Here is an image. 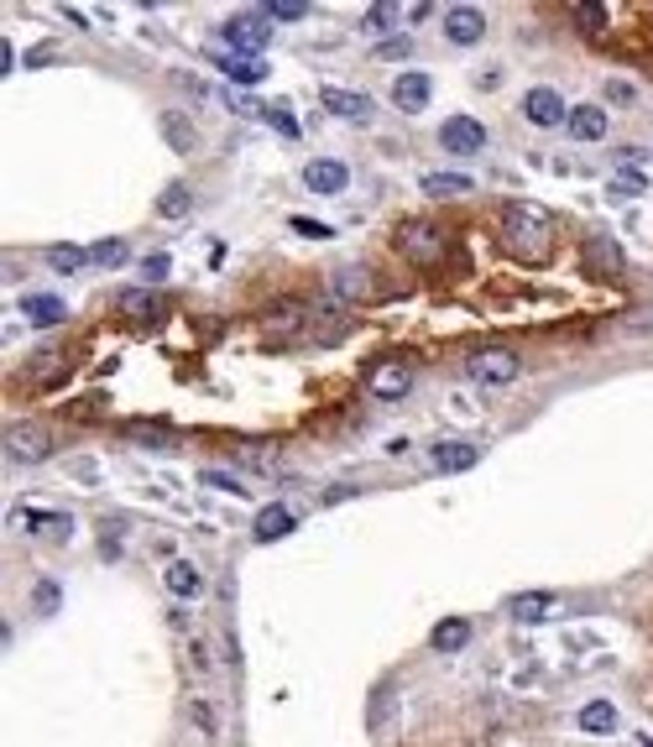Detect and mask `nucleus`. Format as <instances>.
<instances>
[{
	"label": "nucleus",
	"instance_id": "nucleus-37",
	"mask_svg": "<svg viewBox=\"0 0 653 747\" xmlns=\"http://www.w3.org/2000/svg\"><path fill=\"white\" fill-rule=\"evenodd\" d=\"M204 486H215V492H230V497H246V481L230 476V471H204Z\"/></svg>",
	"mask_w": 653,
	"mask_h": 747
},
{
	"label": "nucleus",
	"instance_id": "nucleus-34",
	"mask_svg": "<svg viewBox=\"0 0 653 747\" xmlns=\"http://www.w3.org/2000/svg\"><path fill=\"white\" fill-rule=\"evenodd\" d=\"M575 21H580V32H586V37H596L606 21H612V11H606V6H575Z\"/></svg>",
	"mask_w": 653,
	"mask_h": 747
},
{
	"label": "nucleus",
	"instance_id": "nucleus-29",
	"mask_svg": "<svg viewBox=\"0 0 653 747\" xmlns=\"http://www.w3.org/2000/svg\"><path fill=\"white\" fill-rule=\"evenodd\" d=\"M162 136H168V147H173V152H189V147H194V126H189V115L168 110V115H162Z\"/></svg>",
	"mask_w": 653,
	"mask_h": 747
},
{
	"label": "nucleus",
	"instance_id": "nucleus-5",
	"mask_svg": "<svg viewBox=\"0 0 653 747\" xmlns=\"http://www.w3.org/2000/svg\"><path fill=\"white\" fill-rule=\"evenodd\" d=\"M298 330H309V303H298V298H283V303H272V309L262 314V335L272 345L293 340Z\"/></svg>",
	"mask_w": 653,
	"mask_h": 747
},
{
	"label": "nucleus",
	"instance_id": "nucleus-26",
	"mask_svg": "<svg viewBox=\"0 0 653 747\" xmlns=\"http://www.w3.org/2000/svg\"><path fill=\"white\" fill-rule=\"evenodd\" d=\"M465 643H471V622L450 617V622H439V627H434V648H439V653H460Z\"/></svg>",
	"mask_w": 653,
	"mask_h": 747
},
{
	"label": "nucleus",
	"instance_id": "nucleus-6",
	"mask_svg": "<svg viewBox=\"0 0 653 747\" xmlns=\"http://www.w3.org/2000/svg\"><path fill=\"white\" fill-rule=\"evenodd\" d=\"M220 37H225V42H220L225 53H246V58H256V53L267 48V16H230Z\"/></svg>",
	"mask_w": 653,
	"mask_h": 747
},
{
	"label": "nucleus",
	"instance_id": "nucleus-30",
	"mask_svg": "<svg viewBox=\"0 0 653 747\" xmlns=\"http://www.w3.org/2000/svg\"><path fill=\"white\" fill-rule=\"evenodd\" d=\"M89 262V251H79V246H48V267L53 272H79Z\"/></svg>",
	"mask_w": 653,
	"mask_h": 747
},
{
	"label": "nucleus",
	"instance_id": "nucleus-32",
	"mask_svg": "<svg viewBox=\"0 0 653 747\" xmlns=\"http://www.w3.org/2000/svg\"><path fill=\"white\" fill-rule=\"evenodd\" d=\"M262 121H267L277 136H288V142H293V136L303 131V126L293 121V110H288V105H267V110H262Z\"/></svg>",
	"mask_w": 653,
	"mask_h": 747
},
{
	"label": "nucleus",
	"instance_id": "nucleus-28",
	"mask_svg": "<svg viewBox=\"0 0 653 747\" xmlns=\"http://www.w3.org/2000/svg\"><path fill=\"white\" fill-rule=\"evenodd\" d=\"M21 523L37 528V533H48V539H68V533H74V518H68V512H27Z\"/></svg>",
	"mask_w": 653,
	"mask_h": 747
},
{
	"label": "nucleus",
	"instance_id": "nucleus-3",
	"mask_svg": "<svg viewBox=\"0 0 653 747\" xmlns=\"http://www.w3.org/2000/svg\"><path fill=\"white\" fill-rule=\"evenodd\" d=\"M465 371H471V382H481V387H507V382L523 377V361L512 356V350H502V345H486V350L471 356Z\"/></svg>",
	"mask_w": 653,
	"mask_h": 747
},
{
	"label": "nucleus",
	"instance_id": "nucleus-21",
	"mask_svg": "<svg viewBox=\"0 0 653 747\" xmlns=\"http://www.w3.org/2000/svg\"><path fill=\"white\" fill-rule=\"evenodd\" d=\"M215 63L225 68V79H236L241 89H251V84H262V63H251V58H236V53H225V48H215Z\"/></svg>",
	"mask_w": 653,
	"mask_h": 747
},
{
	"label": "nucleus",
	"instance_id": "nucleus-9",
	"mask_svg": "<svg viewBox=\"0 0 653 747\" xmlns=\"http://www.w3.org/2000/svg\"><path fill=\"white\" fill-rule=\"evenodd\" d=\"M523 115L533 126H565L570 121V110H565V100H559V89H549V84H539V89H528L523 95Z\"/></svg>",
	"mask_w": 653,
	"mask_h": 747
},
{
	"label": "nucleus",
	"instance_id": "nucleus-17",
	"mask_svg": "<svg viewBox=\"0 0 653 747\" xmlns=\"http://www.w3.org/2000/svg\"><path fill=\"white\" fill-rule=\"evenodd\" d=\"M303 183H309L314 194H340L345 183H351V168H345V162L319 157V162H309V168H303Z\"/></svg>",
	"mask_w": 653,
	"mask_h": 747
},
{
	"label": "nucleus",
	"instance_id": "nucleus-18",
	"mask_svg": "<svg viewBox=\"0 0 653 747\" xmlns=\"http://www.w3.org/2000/svg\"><path fill=\"white\" fill-rule=\"evenodd\" d=\"M565 131L575 136V142H601V136H606V115H601V105H575L570 121H565Z\"/></svg>",
	"mask_w": 653,
	"mask_h": 747
},
{
	"label": "nucleus",
	"instance_id": "nucleus-44",
	"mask_svg": "<svg viewBox=\"0 0 653 747\" xmlns=\"http://www.w3.org/2000/svg\"><path fill=\"white\" fill-rule=\"evenodd\" d=\"M194 727H199V732H215V716H209L204 700H194Z\"/></svg>",
	"mask_w": 653,
	"mask_h": 747
},
{
	"label": "nucleus",
	"instance_id": "nucleus-31",
	"mask_svg": "<svg viewBox=\"0 0 653 747\" xmlns=\"http://www.w3.org/2000/svg\"><path fill=\"white\" fill-rule=\"evenodd\" d=\"M89 262H95V267H126L131 251H126V241H100L95 251H89Z\"/></svg>",
	"mask_w": 653,
	"mask_h": 747
},
{
	"label": "nucleus",
	"instance_id": "nucleus-40",
	"mask_svg": "<svg viewBox=\"0 0 653 747\" xmlns=\"http://www.w3.org/2000/svg\"><path fill=\"white\" fill-rule=\"evenodd\" d=\"M173 272V262H168V256H147V262H142V283H162V277H168Z\"/></svg>",
	"mask_w": 653,
	"mask_h": 747
},
{
	"label": "nucleus",
	"instance_id": "nucleus-15",
	"mask_svg": "<svg viewBox=\"0 0 653 747\" xmlns=\"http://www.w3.org/2000/svg\"><path fill=\"white\" fill-rule=\"evenodd\" d=\"M319 105L330 110V115H340V121H366V115H371L366 95H356V89H335V84L319 89Z\"/></svg>",
	"mask_w": 653,
	"mask_h": 747
},
{
	"label": "nucleus",
	"instance_id": "nucleus-10",
	"mask_svg": "<svg viewBox=\"0 0 653 747\" xmlns=\"http://www.w3.org/2000/svg\"><path fill=\"white\" fill-rule=\"evenodd\" d=\"M481 32H486L481 6H450V11H445V37L455 42V48H476Z\"/></svg>",
	"mask_w": 653,
	"mask_h": 747
},
{
	"label": "nucleus",
	"instance_id": "nucleus-22",
	"mask_svg": "<svg viewBox=\"0 0 653 747\" xmlns=\"http://www.w3.org/2000/svg\"><path fill=\"white\" fill-rule=\"evenodd\" d=\"M283 533H293V512L283 502H272L256 512V539H283Z\"/></svg>",
	"mask_w": 653,
	"mask_h": 747
},
{
	"label": "nucleus",
	"instance_id": "nucleus-20",
	"mask_svg": "<svg viewBox=\"0 0 653 747\" xmlns=\"http://www.w3.org/2000/svg\"><path fill=\"white\" fill-rule=\"evenodd\" d=\"M21 314L48 330V324H58V319H63V298H53V293H27V298H21Z\"/></svg>",
	"mask_w": 653,
	"mask_h": 747
},
{
	"label": "nucleus",
	"instance_id": "nucleus-2",
	"mask_svg": "<svg viewBox=\"0 0 653 747\" xmlns=\"http://www.w3.org/2000/svg\"><path fill=\"white\" fill-rule=\"evenodd\" d=\"M398 251L408 256L413 267H439V262H445V251H450V241H445V230H439L434 220H408V225H398Z\"/></svg>",
	"mask_w": 653,
	"mask_h": 747
},
{
	"label": "nucleus",
	"instance_id": "nucleus-27",
	"mask_svg": "<svg viewBox=\"0 0 653 747\" xmlns=\"http://www.w3.org/2000/svg\"><path fill=\"white\" fill-rule=\"evenodd\" d=\"M194 209V194L183 189V183H168V189H162V199H157V215L162 220H183Z\"/></svg>",
	"mask_w": 653,
	"mask_h": 747
},
{
	"label": "nucleus",
	"instance_id": "nucleus-7",
	"mask_svg": "<svg viewBox=\"0 0 653 747\" xmlns=\"http://www.w3.org/2000/svg\"><path fill=\"white\" fill-rule=\"evenodd\" d=\"M439 142H445V152H455V157H476L486 147V126L471 121V115H450V121L439 126Z\"/></svg>",
	"mask_w": 653,
	"mask_h": 747
},
{
	"label": "nucleus",
	"instance_id": "nucleus-16",
	"mask_svg": "<svg viewBox=\"0 0 653 747\" xmlns=\"http://www.w3.org/2000/svg\"><path fill=\"white\" fill-rule=\"evenodd\" d=\"M429 95H434V79L418 74V68H408V74L392 79V100H398V110H424Z\"/></svg>",
	"mask_w": 653,
	"mask_h": 747
},
{
	"label": "nucleus",
	"instance_id": "nucleus-42",
	"mask_svg": "<svg viewBox=\"0 0 653 747\" xmlns=\"http://www.w3.org/2000/svg\"><path fill=\"white\" fill-rule=\"evenodd\" d=\"M408 53H413L408 37H398V42H377V58H408Z\"/></svg>",
	"mask_w": 653,
	"mask_h": 747
},
{
	"label": "nucleus",
	"instance_id": "nucleus-1",
	"mask_svg": "<svg viewBox=\"0 0 653 747\" xmlns=\"http://www.w3.org/2000/svg\"><path fill=\"white\" fill-rule=\"evenodd\" d=\"M502 246L518 256V262H549V251H554V215L539 204H507L502 209Z\"/></svg>",
	"mask_w": 653,
	"mask_h": 747
},
{
	"label": "nucleus",
	"instance_id": "nucleus-33",
	"mask_svg": "<svg viewBox=\"0 0 653 747\" xmlns=\"http://www.w3.org/2000/svg\"><path fill=\"white\" fill-rule=\"evenodd\" d=\"M126 434L136 439V445H152V450H168L173 445V434L157 429V424H126Z\"/></svg>",
	"mask_w": 653,
	"mask_h": 747
},
{
	"label": "nucleus",
	"instance_id": "nucleus-24",
	"mask_svg": "<svg viewBox=\"0 0 653 747\" xmlns=\"http://www.w3.org/2000/svg\"><path fill=\"white\" fill-rule=\"evenodd\" d=\"M580 732H617V706L612 700H591V706H580Z\"/></svg>",
	"mask_w": 653,
	"mask_h": 747
},
{
	"label": "nucleus",
	"instance_id": "nucleus-41",
	"mask_svg": "<svg viewBox=\"0 0 653 747\" xmlns=\"http://www.w3.org/2000/svg\"><path fill=\"white\" fill-rule=\"evenodd\" d=\"M267 16H272V21H303V16H309V6H293V0H277V6H267Z\"/></svg>",
	"mask_w": 653,
	"mask_h": 747
},
{
	"label": "nucleus",
	"instance_id": "nucleus-45",
	"mask_svg": "<svg viewBox=\"0 0 653 747\" xmlns=\"http://www.w3.org/2000/svg\"><path fill=\"white\" fill-rule=\"evenodd\" d=\"M450 408H455V418H476V408H471V398H465V392H450Z\"/></svg>",
	"mask_w": 653,
	"mask_h": 747
},
{
	"label": "nucleus",
	"instance_id": "nucleus-46",
	"mask_svg": "<svg viewBox=\"0 0 653 747\" xmlns=\"http://www.w3.org/2000/svg\"><path fill=\"white\" fill-rule=\"evenodd\" d=\"M225 105H230V110H241V115H246V110H251V100H246V95H241V89H225Z\"/></svg>",
	"mask_w": 653,
	"mask_h": 747
},
{
	"label": "nucleus",
	"instance_id": "nucleus-19",
	"mask_svg": "<svg viewBox=\"0 0 653 747\" xmlns=\"http://www.w3.org/2000/svg\"><path fill=\"white\" fill-rule=\"evenodd\" d=\"M586 262H591V272L617 277V272H622V251H617L612 236H591V241H586Z\"/></svg>",
	"mask_w": 653,
	"mask_h": 747
},
{
	"label": "nucleus",
	"instance_id": "nucleus-14",
	"mask_svg": "<svg viewBox=\"0 0 653 747\" xmlns=\"http://www.w3.org/2000/svg\"><path fill=\"white\" fill-rule=\"evenodd\" d=\"M121 314H126L131 324H162L168 303L157 298V288H126V293H121Z\"/></svg>",
	"mask_w": 653,
	"mask_h": 747
},
{
	"label": "nucleus",
	"instance_id": "nucleus-39",
	"mask_svg": "<svg viewBox=\"0 0 653 747\" xmlns=\"http://www.w3.org/2000/svg\"><path fill=\"white\" fill-rule=\"evenodd\" d=\"M392 21H398V11H392V6H371V11H366V32L377 37V32L392 27Z\"/></svg>",
	"mask_w": 653,
	"mask_h": 747
},
{
	"label": "nucleus",
	"instance_id": "nucleus-12",
	"mask_svg": "<svg viewBox=\"0 0 653 747\" xmlns=\"http://www.w3.org/2000/svg\"><path fill=\"white\" fill-rule=\"evenodd\" d=\"M330 288H335V298H345V303H366V298H377V277H371V267H340L335 277H330Z\"/></svg>",
	"mask_w": 653,
	"mask_h": 747
},
{
	"label": "nucleus",
	"instance_id": "nucleus-23",
	"mask_svg": "<svg viewBox=\"0 0 653 747\" xmlns=\"http://www.w3.org/2000/svg\"><path fill=\"white\" fill-rule=\"evenodd\" d=\"M168 591L183 596V601H194L204 591V580H199V570L189 565V559H173V565H168Z\"/></svg>",
	"mask_w": 653,
	"mask_h": 747
},
{
	"label": "nucleus",
	"instance_id": "nucleus-38",
	"mask_svg": "<svg viewBox=\"0 0 653 747\" xmlns=\"http://www.w3.org/2000/svg\"><path fill=\"white\" fill-rule=\"evenodd\" d=\"M643 183H648V173L643 168H633V157H622V168H617V189H643Z\"/></svg>",
	"mask_w": 653,
	"mask_h": 747
},
{
	"label": "nucleus",
	"instance_id": "nucleus-11",
	"mask_svg": "<svg viewBox=\"0 0 653 747\" xmlns=\"http://www.w3.org/2000/svg\"><path fill=\"white\" fill-rule=\"evenodd\" d=\"M554 617H559V596H544V591L512 596V622L518 627H539V622H554Z\"/></svg>",
	"mask_w": 653,
	"mask_h": 747
},
{
	"label": "nucleus",
	"instance_id": "nucleus-36",
	"mask_svg": "<svg viewBox=\"0 0 653 747\" xmlns=\"http://www.w3.org/2000/svg\"><path fill=\"white\" fill-rule=\"evenodd\" d=\"M58 601H63V591L53 586V580H37V586H32V606H37V612H58Z\"/></svg>",
	"mask_w": 653,
	"mask_h": 747
},
{
	"label": "nucleus",
	"instance_id": "nucleus-43",
	"mask_svg": "<svg viewBox=\"0 0 653 747\" xmlns=\"http://www.w3.org/2000/svg\"><path fill=\"white\" fill-rule=\"evenodd\" d=\"M293 230H298V236H319V241H330V225H319V220H293Z\"/></svg>",
	"mask_w": 653,
	"mask_h": 747
},
{
	"label": "nucleus",
	"instance_id": "nucleus-25",
	"mask_svg": "<svg viewBox=\"0 0 653 747\" xmlns=\"http://www.w3.org/2000/svg\"><path fill=\"white\" fill-rule=\"evenodd\" d=\"M476 183L465 173H424V194L429 199H450V194H471Z\"/></svg>",
	"mask_w": 653,
	"mask_h": 747
},
{
	"label": "nucleus",
	"instance_id": "nucleus-4",
	"mask_svg": "<svg viewBox=\"0 0 653 747\" xmlns=\"http://www.w3.org/2000/svg\"><path fill=\"white\" fill-rule=\"evenodd\" d=\"M53 455V429L48 424H16L6 429V460L11 465H37Z\"/></svg>",
	"mask_w": 653,
	"mask_h": 747
},
{
	"label": "nucleus",
	"instance_id": "nucleus-8",
	"mask_svg": "<svg viewBox=\"0 0 653 747\" xmlns=\"http://www.w3.org/2000/svg\"><path fill=\"white\" fill-rule=\"evenodd\" d=\"M408 387H413V371L403 361H377V366L366 371V392H371V398H382V403L403 398Z\"/></svg>",
	"mask_w": 653,
	"mask_h": 747
},
{
	"label": "nucleus",
	"instance_id": "nucleus-13",
	"mask_svg": "<svg viewBox=\"0 0 653 747\" xmlns=\"http://www.w3.org/2000/svg\"><path fill=\"white\" fill-rule=\"evenodd\" d=\"M481 460L476 445H460V439H439V445L429 450V465L439 476H455V471H471V465Z\"/></svg>",
	"mask_w": 653,
	"mask_h": 747
},
{
	"label": "nucleus",
	"instance_id": "nucleus-35",
	"mask_svg": "<svg viewBox=\"0 0 653 747\" xmlns=\"http://www.w3.org/2000/svg\"><path fill=\"white\" fill-rule=\"evenodd\" d=\"M53 377H63V356L58 350H42V356L32 361V382H53Z\"/></svg>",
	"mask_w": 653,
	"mask_h": 747
}]
</instances>
